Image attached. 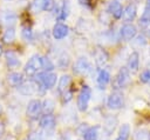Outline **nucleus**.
Returning a JSON list of instances; mask_svg holds the SVG:
<instances>
[{"mask_svg":"<svg viewBox=\"0 0 150 140\" xmlns=\"http://www.w3.org/2000/svg\"><path fill=\"white\" fill-rule=\"evenodd\" d=\"M134 140H150V132L145 128H138L134 132Z\"/></svg>","mask_w":150,"mask_h":140,"instance_id":"nucleus-28","label":"nucleus"},{"mask_svg":"<svg viewBox=\"0 0 150 140\" xmlns=\"http://www.w3.org/2000/svg\"><path fill=\"white\" fill-rule=\"evenodd\" d=\"M38 89H39V84L36 80H28L18 87L19 93L22 95H33L38 93Z\"/></svg>","mask_w":150,"mask_h":140,"instance_id":"nucleus-10","label":"nucleus"},{"mask_svg":"<svg viewBox=\"0 0 150 140\" xmlns=\"http://www.w3.org/2000/svg\"><path fill=\"white\" fill-rule=\"evenodd\" d=\"M42 5H43V0H33L32 2V11L34 13H39L42 11Z\"/></svg>","mask_w":150,"mask_h":140,"instance_id":"nucleus-36","label":"nucleus"},{"mask_svg":"<svg viewBox=\"0 0 150 140\" xmlns=\"http://www.w3.org/2000/svg\"><path fill=\"white\" fill-rule=\"evenodd\" d=\"M56 125V119L52 114H43L40 118V127L43 131H53Z\"/></svg>","mask_w":150,"mask_h":140,"instance_id":"nucleus-16","label":"nucleus"},{"mask_svg":"<svg viewBox=\"0 0 150 140\" xmlns=\"http://www.w3.org/2000/svg\"><path fill=\"white\" fill-rule=\"evenodd\" d=\"M149 54H150V49H149Z\"/></svg>","mask_w":150,"mask_h":140,"instance_id":"nucleus-45","label":"nucleus"},{"mask_svg":"<svg viewBox=\"0 0 150 140\" xmlns=\"http://www.w3.org/2000/svg\"><path fill=\"white\" fill-rule=\"evenodd\" d=\"M5 59H6V64L9 68H16L20 66V59L16 55V53L13 51L5 52Z\"/></svg>","mask_w":150,"mask_h":140,"instance_id":"nucleus-21","label":"nucleus"},{"mask_svg":"<svg viewBox=\"0 0 150 140\" xmlns=\"http://www.w3.org/2000/svg\"><path fill=\"white\" fill-rule=\"evenodd\" d=\"M1 39H2V42H4V44H7V45L13 44L14 40H15V29H14V27H8V28L4 32Z\"/></svg>","mask_w":150,"mask_h":140,"instance_id":"nucleus-25","label":"nucleus"},{"mask_svg":"<svg viewBox=\"0 0 150 140\" xmlns=\"http://www.w3.org/2000/svg\"><path fill=\"white\" fill-rule=\"evenodd\" d=\"M110 80H111V75H110V73H109L107 69L102 68V69L98 71L96 81H97V85H98V87H100L101 89H104L105 86L110 82Z\"/></svg>","mask_w":150,"mask_h":140,"instance_id":"nucleus-19","label":"nucleus"},{"mask_svg":"<svg viewBox=\"0 0 150 140\" xmlns=\"http://www.w3.org/2000/svg\"><path fill=\"white\" fill-rule=\"evenodd\" d=\"M35 80L42 85L46 89H50L55 86L56 80H57V75L54 72H40L35 75Z\"/></svg>","mask_w":150,"mask_h":140,"instance_id":"nucleus-2","label":"nucleus"},{"mask_svg":"<svg viewBox=\"0 0 150 140\" xmlns=\"http://www.w3.org/2000/svg\"><path fill=\"white\" fill-rule=\"evenodd\" d=\"M139 81L143 82V84L150 82V68H146V69H144V71L141 73V75H139Z\"/></svg>","mask_w":150,"mask_h":140,"instance_id":"nucleus-35","label":"nucleus"},{"mask_svg":"<svg viewBox=\"0 0 150 140\" xmlns=\"http://www.w3.org/2000/svg\"><path fill=\"white\" fill-rule=\"evenodd\" d=\"M52 34L55 40H62L69 34V27L63 22H56L52 29Z\"/></svg>","mask_w":150,"mask_h":140,"instance_id":"nucleus-13","label":"nucleus"},{"mask_svg":"<svg viewBox=\"0 0 150 140\" xmlns=\"http://www.w3.org/2000/svg\"><path fill=\"white\" fill-rule=\"evenodd\" d=\"M73 71L75 74H80V75H88L91 73L93 71V66L89 61V59L87 56H80L76 59L74 66H73Z\"/></svg>","mask_w":150,"mask_h":140,"instance_id":"nucleus-4","label":"nucleus"},{"mask_svg":"<svg viewBox=\"0 0 150 140\" xmlns=\"http://www.w3.org/2000/svg\"><path fill=\"white\" fill-rule=\"evenodd\" d=\"M55 6H56L55 0H43L42 11H46V12H54Z\"/></svg>","mask_w":150,"mask_h":140,"instance_id":"nucleus-33","label":"nucleus"},{"mask_svg":"<svg viewBox=\"0 0 150 140\" xmlns=\"http://www.w3.org/2000/svg\"><path fill=\"white\" fill-rule=\"evenodd\" d=\"M90 98H91V88L88 85L82 86V88L79 93V96H77V101H76L77 109L80 112H86L87 111Z\"/></svg>","mask_w":150,"mask_h":140,"instance_id":"nucleus-3","label":"nucleus"},{"mask_svg":"<svg viewBox=\"0 0 150 140\" xmlns=\"http://www.w3.org/2000/svg\"><path fill=\"white\" fill-rule=\"evenodd\" d=\"M61 95H62V101H63V104H68V102L71 100V98H73V93H71L70 91H66V92L62 93Z\"/></svg>","mask_w":150,"mask_h":140,"instance_id":"nucleus-37","label":"nucleus"},{"mask_svg":"<svg viewBox=\"0 0 150 140\" xmlns=\"http://www.w3.org/2000/svg\"><path fill=\"white\" fill-rule=\"evenodd\" d=\"M131 44L135 48H142L146 45V38L143 35V34H139V35H136L132 40H131Z\"/></svg>","mask_w":150,"mask_h":140,"instance_id":"nucleus-31","label":"nucleus"},{"mask_svg":"<svg viewBox=\"0 0 150 140\" xmlns=\"http://www.w3.org/2000/svg\"><path fill=\"white\" fill-rule=\"evenodd\" d=\"M77 1H79L80 5H87L89 2V0H77Z\"/></svg>","mask_w":150,"mask_h":140,"instance_id":"nucleus-39","label":"nucleus"},{"mask_svg":"<svg viewBox=\"0 0 150 140\" xmlns=\"http://www.w3.org/2000/svg\"><path fill=\"white\" fill-rule=\"evenodd\" d=\"M100 129H101L100 126L89 127L84 132V134H83V140H98V138H100Z\"/></svg>","mask_w":150,"mask_h":140,"instance_id":"nucleus-23","label":"nucleus"},{"mask_svg":"<svg viewBox=\"0 0 150 140\" xmlns=\"http://www.w3.org/2000/svg\"><path fill=\"white\" fill-rule=\"evenodd\" d=\"M127 68L131 73H136L138 71V68H139V54H138V52L134 51L130 53L128 61H127Z\"/></svg>","mask_w":150,"mask_h":140,"instance_id":"nucleus-17","label":"nucleus"},{"mask_svg":"<svg viewBox=\"0 0 150 140\" xmlns=\"http://www.w3.org/2000/svg\"><path fill=\"white\" fill-rule=\"evenodd\" d=\"M94 60H95V64H96V67L102 69V67L105 66V64L108 62L109 60V54L107 53V51L101 47V46H97L94 51Z\"/></svg>","mask_w":150,"mask_h":140,"instance_id":"nucleus-9","label":"nucleus"},{"mask_svg":"<svg viewBox=\"0 0 150 140\" xmlns=\"http://www.w3.org/2000/svg\"><path fill=\"white\" fill-rule=\"evenodd\" d=\"M27 116L30 119H38L42 113V102L39 99H33L28 102L26 109Z\"/></svg>","mask_w":150,"mask_h":140,"instance_id":"nucleus-8","label":"nucleus"},{"mask_svg":"<svg viewBox=\"0 0 150 140\" xmlns=\"http://www.w3.org/2000/svg\"><path fill=\"white\" fill-rule=\"evenodd\" d=\"M115 140H125V139H123V138H120V136H117Z\"/></svg>","mask_w":150,"mask_h":140,"instance_id":"nucleus-44","label":"nucleus"},{"mask_svg":"<svg viewBox=\"0 0 150 140\" xmlns=\"http://www.w3.org/2000/svg\"><path fill=\"white\" fill-rule=\"evenodd\" d=\"M28 140H42L41 133H38V132H33V133H30L29 136H28Z\"/></svg>","mask_w":150,"mask_h":140,"instance_id":"nucleus-38","label":"nucleus"},{"mask_svg":"<svg viewBox=\"0 0 150 140\" xmlns=\"http://www.w3.org/2000/svg\"><path fill=\"white\" fill-rule=\"evenodd\" d=\"M118 124V120L116 116L114 115H110V116H107L104 119V122H103V132L105 135H110L114 133V131L116 129V126Z\"/></svg>","mask_w":150,"mask_h":140,"instance_id":"nucleus-18","label":"nucleus"},{"mask_svg":"<svg viewBox=\"0 0 150 140\" xmlns=\"http://www.w3.org/2000/svg\"><path fill=\"white\" fill-rule=\"evenodd\" d=\"M55 109V102L53 99H45L42 101V113L43 114H52Z\"/></svg>","mask_w":150,"mask_h":140,"instance_id":"nucleus-26","label":"nucleus"},{"mask_svg":"<svg viewBox=\"0 0 150 140\" xmlns=\"http://www.w3.org/2000/svg\"><path fill=\"white\" fill-rule=\"evenodd\" d=\"M107 12L115 19H121L123 15V7L122 4L118 0H111L109 1L108 6H107Z\"/></svg>","mask_w":150,"mask_h":140,"instance_id":"nucleus-14","label":"nucleus"},{"mask_svg":"<svg viewBox=\"0 0 150 140\" xmlns=\"http://www.w3.org/2000/svg\"><path fill=\"white\" fill-rule=\"evenodd\" d=\"M7 82L12 87H19L20 85H22L25 82L23 74L22 73H19V72H11L7 75Z\"/></svg>","mask_w":150,"mask_h":140,"instance_id":"nucleus-20","label":"nucleus"},{"mask_svg":"<svg viewBox=\"0 0 150 140\" xmlns=\"http://www.w3.org/2000/svg\"><path fill=\"white\" fill-rule=\"evenodd\" d=\"M1 55H2V46L0 45V56H1Z\"/></svg>","mask_w":150,"mask_h":140,"instance_id":"nucleus-43","label":"nucleus"},{"mask_svg":"<svg viewBox=\"0 0 150 140\" xmlns=\"http://www.w3.org/2000/svg\"><path fill=\"white\" fill-rule=\"evenodd\" d=\"M40 69H41V55L34 54L25 65L23 72L28 76H35Z\"/></svg>","mask_w":150,"mask_h":140,"instance_id":"nucleus-5","label":"nucleus"},{"mask_svg":"<svg viewBox=\"0 0 150 140\" xmlns=\"http://www.w3.org/2000/svg\"><path fill=\"white\" fill-rule=\"evenodd\" d=\"M54 13L56 15L57 21H64L69 14H70V4L68 0H61L59 2H56Z\"/></svg>","mask_w":150,"mask_h":140,"instance_id":"nucleus-7","label":"nucleus"},{"mask_svg":"<svg viewBox=\"0 0 150 140\" xmlns=\"http://www.w3.org/2000/svg\"><path fill=\"white\" fill-rule=\"evenodd\" d=\"M130 135V126L128 124H123L121 127H120V131H118V136L120 138H123L125 140H128Z\"/></svg>","mask_w":150,"mask_h":140,"instance_id":"nucleus-32","label":"nucleus"},{"mask_svg":"<svg viewBox=\"0 0 150 140\" xmlns=\"http://www.w3.org/2000/svg\"><path fill=\"white\" fill-rule=\"evenodd\" d=\"M21 38L26 42H32L33 41L34 34H33V31H32V28L29 26H23L21 28Z\"/></svg>","mask_w":150,"mask_h":140,"instance_id":"nucleus-29","label":"nucleus"},{"mask_svg":"<svg viewBox=\"0 0 150 140\" xmlns=\"http://www.w3.org/2000/svg\"><path fill=\"white\" fill-rule=\"evenodd\" d=\"M130 80L131 79H130L129 69L127 67H121L112 81V86H114L115 91H120L122 88H125L130 84Z\"/></svg>","mask_w":150,"mask_h":140,"instance_id":"nucleus-1","label":"nucleus"},{"mask_svg":"<svg viewBox=\"0 0 150 140\" xmlns=\"http://www.w3.org/2000/svg\"><path fill=\"white\" fill-rule=\"evenodd\" d=\"M71 82V76L69 74H63L60 80H59V85H57V92L60 94L64 93L66 91H68V87Z\"/></svg>","mask_w":150,"mask_h":140,"instance_id":"nucleus-22","label":"nucleus"},{"mask_svg":"<svg viewBox=\"0 0 150 140\" xmlns=\"http://www.w3.org/2000/svg\"><path fill=\"white\" fill-rule=\"evenodd\" d=\"M4 131H5V127H4L2 124H0V136L4 134Z\"/></svg>","mask_w":150,"mask_h":140,"instance_id":"nucleus-40","label":"nucleus"},{"mask_svg":"<svg viewBox=\"0 0 150 140\" xmlns=\"http://www.w3.org/2000/svg\"><path fill=\"white\" fill-rule=\"evenodd\" d=\"M16 20H18V16L13 11H11V9H1L0 11V21L7 28L13 27L15 25Z\"/></svg>","mask_w":150,"mask_h":140,"instance_id":"nucleus-11","label":"nucleus"},{"mask_svg":"<svg viewBox=\"0 0 150 140\" xmlns=\"http://www.w3.org/2000/svg\"><path fill=\"white\" fill-rule=\"evenodd\" d=\"M70 61H71V60H70V55H69L67 52H61V53L59 54V56H57V61H56V64H57L59 68H61V69H66V68L69 67Z\"/></svg>","mask_w":150,"mask_h":140,"instance_id":"nucleus-24","label":"nucleus"},{"mask_svg":"<svg viewBox=\"0 0 150 140\" xmlns=\"http://www.w3.org/2000/svg\"><path fill=\"white\" fill-rule=\"evenodd\" d=\"M124 105V95L121 91H114L107 99V106L109 109L116 111L122 108Z\"/></svg>","mask_w":150,"mask_h":140,"instance_id":"nucleus-6","label":"nucleus"},{"mask_svg":"<svg viewBox=\"0 0 150 140\" xmlns=\"http://www.w3.org/2000/svg\"><path fill=\"white\" fill-rule=\"evenodd\" d=\"M145 8L150 9V0H146V1H145Z\"/></svg>","mask_w":150,"mask_h":140,"instance_id":"nucleus-41","label":"nucleus"},{"mask_svg":"<svg viewBox=\"0 0 150 140\" xmlns=\"http://www.w3.org/2000/svg\"><path fill=\"white\" fill-rule=\"evenodd\" d=\"M54 68H55V65L53 64V61L48 56L41 55V69H43V72H53Z\"/></svg>","mask_w":150,"mask_h":140,"instance_id":"nucleus-27","label":"nucleus"},{"mask_svg":"<svg viewBox=\"0 0 150 140\" xmlns=\"http://www.w3.org/2000/svg\"><path fill=\"white\" fill-rule=\"evenodd\" d=\"M120 35L124 41H131L137 35V28L132 24H124L120 29Z\"/></svg>","mask_w":150,"mask_h":140,"instance_id":"nucleus-12","label":"nucleus"},{"mask_svg":"<svg viewBox=\"0 0 150 140\" xmlns=\"http://www.w3.org/2000/svg\"><path fill=\"white\" fill-rule=\"evenodd\" d=\"M91 22L89 20H86V19H80L79 22H77V27L81 29V31H87V29H90L91 28Z\"/></svg>","mask_w":150,"mask_h":140,"instance_id":"nucleus-34","label":"nucleus"},{"mask_svg":"<svg viewBox=\"0 0 150 140\" xmlns=\"http://www.w3.org/2000/svg\"><path fill=\"white\" fill-rule=\"evenodd\" d=\"M138 24H139L141 27H148L150 25V9L144 8V11H143V13L139 18Z\"/></svg>","mask_w":150,"mask_h":140,"instance_id":"nucleus-30","label":"nucleus"},{"mask_svg":"<svg viewBox=\"0 0 150 140\" xmlns=\"http://www.w3.org/2000/svg\"><path fill=\"white\" fill-rule=\"evenodd\" d=\"M137 14V5L135 2H130L125 6V8H123V21L125 24H131Z\"/></svg>","mask_w":150,"mask_h":140,"instance_id":"nucleus-15","label":"nucleus"},{"mask_svg":"<svg viewBox=\"0 0 150 140\" xmlns=\"http://www.w3.org/2000/svg\"><path fill=\"white\" fill-rule=\"evenodd\" d=\"M146 32H144V34L148 36V38H150V29H145Z\"/></svg>","mask_w":150,"mask_h":140,"instance_id":"nucleus-42","label":"nucleus"}]
</instances>
